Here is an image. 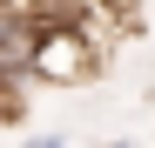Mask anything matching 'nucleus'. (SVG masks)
Instances as JSON below:
<instances>
[{"label": "nucleus", "mask_w": 155, "mask_h": 148, "mask_svg": "<svg viewBox=\"0 0 155 148\" xmlns=\"http://www.w3.org/2000/svg\"><path fill=\"white\" fill-rule=\"evenodd\" d=\"M94 67H101V47H94V34H88L68 7L34 20V81L81 88V81H94Z\"/></svg>", "instance_id": "obj_1"}, {"label": "nucleus", "mask_w": 155, "mask_h": 148, "mask_svg": "<svg viewBox=\"0 0 155 148\" xmlns=\"http://www.w3.org/2000/svg\"><path fill=\"white\" fill-rule=\"evenodd\" d=\"M20 148H68V141H61V135H27Z\"/></svg>", "instance_id": "obj_2"}, {"label": "nucleus", "mask_w": 155, "mask_h": 148, "mask_svg": "<svg viewBox=\"0 0 155 148\" xmlns=\"http://www.w3.org/2000/svg\"><path fill=\"white\" fill-rule=\"evenodd\" d=\"M108 148H128V141H108Z\"/></svg>", "instance_id": "obj_3"}]
</instances>
